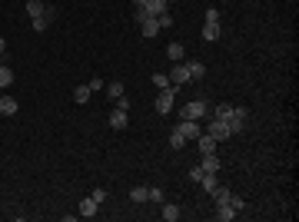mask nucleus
Listing matches in <instances>:
<instances>
[{"instance_id":"obj_27","label":"nucleus","mask_w":299,"mask_h":222,"mask_svg":"<svg viewBox=\"0 0 299 222\" xmlns=\"http://www.w3.org/2000/svg\"><path fill=\"white\" fill-rule=\"evenodd\" d=\"M147 199H153V203H160V205H163V189H160V186L147 189Z\"/></svg>"},{"instance_id":"obj_34","label":"nucleus","mask_w":299,"mask_h":222,"mask_svg":"<svg viewBox=\"0 0 299 222\" xmlns=\"http://www.w3.org/2000/svg\"><path fill=\"white\" fill-rule=\"evenodd\" d=\"M3 50H7V40H3V37H0V53H3Z\"/></svg>"},{"instance_id":"obj_29","label":"nucleus","mask_w":299,"mask_h":222,"mask_svg":"<svg viewBox=\"0 0 299 222\" xmlns=\"http://www.w3.org/2000/svg\"><path fill=\"white\" fill-rule=\"evenodd\" d=\"M206 23H220V10L216 7H206Z\"/></svg>"},{"instance_id":"obj_4","label":"nucleus","mask_w":299,"mask_h":222,"mask_svg":"<svg viewBox=\"0 0 299 222\" xmlns=\"http://www.w3.org/2000/svg\"><path fill=\"white\" fill-rule=\"evenodd\" d=\"M209 136H213L216 143H223V139H229L233 133H229V126H226L223 120H213V116H209Z\"/></svg>"},{"instance_id":"obj_12","label":"nucleus","mask_w":299,"mask_h":222,"mask_svg":"<svg viewBox=\"0 0 299 222\" xmlns=\"http://www.w3.org/2000/svg\"><path fill=\"white\" fill-rule=\"evenodd\" d=\"M127 123H130V120H127V110L116 106V110L110 113V126H113V130H127Z\"/></svg>"},{"instance_id":"obj_18","label":"nucleus","mask_w":299,"mask_h":222,"mask_svg":"<svg viewBox=\"0 0 299 222\" xmlns=\"http://www.w3.org/2000/svg\"><path fill=\"white\" fill-rule=\"evenodd\" d=\"M160 212H163V219H167V222H176V219H180V205H173V203H163V209H160Z\"/></svg>"},{"instance_id":"obj_30","label":"nucleus","mask_w":299,"mask_h":222,"mask_svg":"<svg viewBox=\"0 0 299 222\" xmlns=\"http://www.w3.org/2000/svg\"><path fill=\"white\" fill-rule=\"evenodd\" d=\"M156 23H160V30H167V27H173V17H169V14H160Z\"/></svg>"},{"instance_id":"obj_5","label":"nucleus","mask_w":299,"mask_h":222,"mask_svg":"<svg viewBox=\"0 0 299 222\" xmlns=\"http://www.w3.org/2000/svg\"><path fill=\"white\" fill-rule=\"evenodd\" d=\"M169 80H173V83H180V86L193 80V76H189V67L183 63V60H180V63H173V70H169Z\"/></svg>"},{"instance_id":"obj_23","label":"nucleus","mask_w":299,"mask_h":222,"mask_svg":"<svg viewBox=\"0 0 299 222\" xmlns=\"http://www.w3.org/2000/svg\"><path fill=\"white\" fill-rule=\"evenodd\" d=\"M10 83H14V70H10V67H0V90L10 86Z\"/></svg>"},{"instance_id":"obj_14","label":"nucleus","mask_w":299,"mask_h":222,"mask_svg":"<svg viewBox=\"0 0 299 222\" xmlns=\"http://www.w3.org/2000/svg\"><path fill=\"white\" fill-rule=\"evenodd\" d=\"M167 3H169V0H147V14H150V17L167 14Z\"/></svg>"},{"instance_id":"obj_8","label":"nucleus","mask_w":299,"mask_h":222,"mask_svg":"<svg viewBox=\"0 0 299 222\" xmlns=\"http://www.w3.org/2000/svg\"><path fill=\"white\" fill-rule=\"evenodd\" d=\"M96 212H100V203H93L90 196H87V199H80V216H83V219H93Z\"/></svg>"},{"instance_id":"obj_24","label":"nucleus","mask_w":299,"mask_h":222,"mask_svg":"<svg viewBox=\"0 0 299 222\" xmlns=\"http://www.w3.org/2000/svg\"><path fill=\"white\" fill-rule=\"evenodd\" d=\"M187 67H189V76H193V80H200V76L206 73V67L200 63V60H193V63H187Z\"/></svg>"},{"instance_id":"obj_32","label":"nucleus","mask_w":299,"mask_h":222,"mask_svg":"<svg viewBox=\"0 0 299 222\" xmlns=\"http://www.w3.org/2000/svg\"><path fill=\"white\" fill-rule=\"evenodd\" d=\"M87 86H90V90H103V80H100V76H93V80H90Z\"/></svg>"},{"instance_id":"obj_28","label":"nucleus","mask_w":299,"mask_h":222,"mask_svg":"<svg viewBox=\"0 0 299 222\" xmlns=\"http://www.w3.org/2000/svg\"><path fill=\"white\" fill-rule=\"evenodd\" d=\"M90 199H93V203H100V205H103V203H107V189H103V186H96L93 192H90Z\"/></svg>"},{"instance_id":"obj_16","label":"nucleus","mask_w":299,"mask_h":222,"mask_svg":"<svg viewBox=\"0 0 299 222\" xmlns=\"http://www.w3.org/2000/svg\"><path fill=\"white\" fill-rule=\"evenodd\" d=\"M140 30H143V37H156V34H160V23H156V17L143 20V23H140Z\"/></svg>"},{"instance_id":"obj_13","label":"nucleus","mask_w":299,"mask_h":222,"mask_svg":"<svg viewBox=\"0 0 299 222\" xmlns=\"http://www.w3.org/2000/svg\"><path fill=\"white\" fill-rule=\"evenodd\" d=\"M196 146H200V153H213V149H216V139H213V136H209V133H200V136H196Z\"/></svg>"},{"instance_id":"obj_22","label":"nucleus","mask_w":299,"mask_h":222,"mask_svg":"<svg viewBox=\"0 0 299 222\" xmlns=\"http://www.w3.org/2000/svg\"><path fill=\"white\" fill-rule=\"evenodd\" d=\"M130 199H133V203H147V186H133Z\"/></svg>"},{"instance_id":"obj_21","label":"nucleus","mask_w":299,"mask_h":222,"mask_svg":"<svg viewBox=\"0 0 299 222\" xmlns=\"http://www.w3.org/2000/svg\"><path fill=\"white\" fill-rule=\"evenodd\" d=\"M183 146H187V136H183L180 130H173L169 133V149H183Z\"/></svg>"},{"instance_id":"obj_15","label":"nucleus","mask_w":299,"mask_h":222,"mask_svg":"<svg viewBox=\"0 0 299 222\" xmlns=\"http://www.w3.org/2000/svg\"><path fill=\"white\" fill-rule=\"evenodd\" d=\"M220 34H223V30H220V23H206V27H203V40H206V43H216Z\"/></svg>"},{"instance_id":"obj_11","label":"nucleus","mask_w":299,"mask_h":222,"mask_svg":"<svg viewBox=\"0 0 299 222\" xmlns=\"http://www.w3.org/2000/svg\"><path fill=\"white\" fill-rule=\"evenodd\" d=\"M17 110H20V103L14 96H0V116H14Z\"/></svg>"},{"instance_id":"obj_3","label":"nucleus","mask_w":299,"mask_h":222,"mask_svg":"<svg viewBox=\"0 0 299 222\" xmlns=\"http://www.w3.org/2000/svg\"><path fill=\"white\" fill-rule=\"evenodd\" d=\"M173 100H176V86L160 90V96H156V113H160V116H167V113L173 110Z\"/></svg>"},{"instance_id":"obj_1","label":"nucleus","mask_w":299,"mask_h":222,"mask_svg":"<svg viewBox=\"0 0 299 222\" xmlns=\"http://www.w3.org/2000/svg\"><path fill=\"white\" fill-rule=\"evenodd\" d=\"M209 116L213 120H223L229 133H243L246 126V110L243 106H229V103H220V106H209Z\"/></svg>"},{"instance_id":"obj_7","label":"nucleus","mask_w":299,"mask_h":222,"mask_svg":"<svg viewBox=\"0 0 299 222\" xmlns=\"http://www.w3.org/2000/svg\"><path fill=\"white\" fill-rule=\"evenodd\" d=\"M43 14H50V7H47L43 0H27V17H30V20L43 17Z\"/></svg>"},{"instance_id":"obj_25","label":"nucleus","mask_w":299,"mask_h":222,"mask_svg":"<svg viewBox=\"0 0 299 222\" xmlns=\"http://www.w3.org/2000/svg\"><path fill=\"white\" fill-rule=\"evenodd\" d=\"M90 93H93L90 86H76V90H74V100H76V103H87V100H90Z\"/></svg>"},{"instance_id":"obj_17","label":"nucleus","mask_w":299,"mask_h":222,"mask_svg":"<svg viewBox=\"0 0 299 222\" xmlns=\"http://www.w3.org/2000/svg\"><path fill=\"white\" fill-rule=\"evenodd\" d=\"M200 166H203V172H220V159H216L213 153H206V156H203V163H200Z\"/></svg>"},{"instance_id":"obj_35","label":"nucleus","mask_w":299,"mask_h":222,"mask_svg":"<svg viewBox=\"0 0 299 222\" xmlns=\"http://www.w3.org/2000/svg\"><path fill=\"white\" fill-rule=\"evenodd\" d=\"M0 67H3V53H0Z\"/></svg>"},{"instance_id":"obj_31","label":"nucleus","mask_w":299,"mask_h":222,"mask_svg":"<svg viewBox=\"0 0 299 222\" xmlns=\"http://www.w3.org/2000/svg\"><path fill=\"white\" fill-rule=\"evenodd\" d=\"M189 179H193V183H200V179H203V166H193V169H189Z\"/></svg>"},{"instance_id":"obj_33","label":"nucleus","mask_w":299,"mask_h":222,"mask_svg":"<svg viewBox=\"0 0 299 222\" xmlns=\"http://www.w3.org/2000/svg\"><path fill=\"white\" fill-rule=\"evenodd\" d=\"M133 7H147V0H133Z\"/></svg>"},{"instance_id":"obj_19","label":"nucleus","mask_w":299,"mask_h":222,"mask_svg":"<svg viewBox=\"0 0 299 222\" xmlns=\"http://www.w3.org/2000/svg\"><path fill=\"white\" fill-rule=\"evenodd\" d=\"M183 53H187V50H183V43H169V47H167V56L173 60V63H180Z\"/></svg>"},{"instance_id":"obj_9","label":"nucleus","mask_w":299,"mask_h":222,"mask_svg":"<svg viewBox=\"0 0 299 222\" xmlns=\"http://www.w3.org/2000/svg\"><path fill=\"white\" fill-rule=\"evenodd\" d=\"M56 17V10L50 7V14H43V17H37V20H30V30H37V34H43L47 27H50V20Z\"/></svg>"},{"instance_id":"obj_10","label":"nucleus","mask_w":299,"mask_h":222,"mask_svg":"<svg viewBox=\"0 0 299 222\" xmlns=\"http://www.w3.org/2000/svg\"><path fill=\"white\" fill-rule=\"evenodd\" d=\"M236 216H240V212H236L229 203H216V219L220 222H229V219H236Z\"/></svg>"},{"instance_id":"obj_26","label":"nucleus","mask_w":299,"mask_h":222,"mask_svg":"<svg viewBox=\"0 0 299 222\" xmlns=\"http://www.w3.org/2000/svg\"><path fill=\"white\" fill-rule=\"evenodd\" d=\"M150 80H153V86H156V90H167V86H169V76H163V73H153Z\"/></svg>"},{"instance_id":"obj_6","label":"nucleus","mask_w":299,"mask_h":222,"mask_svg":"<svg viewBox=\"0 0 299 222\" xmlns=\"http://www.w3.org/2000/svg\"><path fill=\"white\" fill-rule=\"evenodd\" d=\"M176 130L183 133V136H187V139H196V136H200V120H180V126H176Z\"/></svg>"},{"instance_id":"obj_20","label":"nucleus","mask_w":299,"mask_h":222,"mask_svg":"<svg viewBox=\"0 0 299 222\" xmlns=\"http://www.w3.org/2000/svg\"><path fill=\"white\" fill-rule=\"evenodd\" d=\"M107 93H110V100H120V96H127V86H123L120 80H113L110 86H107Z\"/></svg>"},{"instance_id":"obj_2","label":"nucleus","mask_w":299,"mask_h":222,"mask_svg":"<svg viewBox=\"0 0 299 222\" xmlns=\"http://www.w3.org/2000/svg\"><path fill=\"white\" fill-rule=\"evenodd\" d=\"M209 116V103L206 100H193L187 106H180V120H203Z\"/></svg>"}]
</instances>
